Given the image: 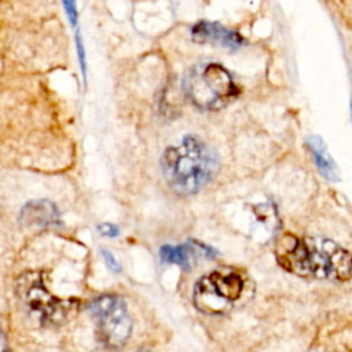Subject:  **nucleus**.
<instances>
[{"label": "nucleus", "instance_id": "obj_3", "mask_svg": "<svg viewBox=\"0 0 352 352\" xmlns=\"http://www.w3.org/2000/svg\"><path fill=\"white\" fill-rule=\"evenodd\" d=\"M187 98L202 110H217L236 95L231 74L219 63H202L188 70L183 80Z\"/></svg>", "mask_w": 352, "mask_h": 352}, {"label": "nucleus", "instance_id": "obj_15", "mask_svg": "<svg viewBox=\"0 0 352 352\" xmlns=\"http://www.w3.org/2000/svg\"><path fill=\"white\" fill-rule=\"evenodd\" d=\"M0 352H12V349L3 333H0Z\"/></svg>", "mask_w": 352, "mask_h": 352}, {"label": "nucleus", "instance_id": "obj_13", "mask_svg": "<svg viewBox=\"0 0 352 352\" xmlns=\"http://www.w3.org/2000/svg\"><path fill=\"white\" fill-rule=\"evenodd\" d=\"M63 7L66 10V15L70 21L72 25H76L77 22V6H76V0H62Z\"/></svg>", "mask_w": 352, "mask_h": 352}, {"label": "nucleus", "instance_id": "obj_5", "mask_svg": "<svg viewBox=\"0 0 352 352\" xmlns=\"http://www.w3.org/2000/svg\"><path fill=\"white\" fill-rule=\"evenodd\" d=\"M243 286L245 282L236 271L216 270L195 283L192 301L201 312L221 315L230 311L242 296Z\"/></svg>", "mask_w": 352, "mask_h": 352}, {"label": "nucleus", "instance_id": "obj_8", "mask_svg": "<svg viewBox=\"0 0 352 352\" xmlns=\"http://www.w3.org/2000/svg\"><path fill=\"white\" fill-rule=\"evenodd\" d=\"M19 219L23 226L34 228H51L60 224L58 208L48 199L28 202L21 209Z\"/></svg>", "mask_w": 352, "mask_h": 352}, {"label": "nucleus", "instance_id": "obj_2", "mask_svg": "<svg viewBox=\"0 0 352 352\" xmlns=\"http://www.w3.org/2000/svg\"><path fill=\"white\" fill-rule=\"evenodd\" d=\"M219 158L213 148L198 136H184L168 147L161 158L162 175L179 195L198 192L216 175Z\"/></svg>", "mask_w": 352, "mask_h": 352}, {"label": "nucleus", "instance_id": "obj_11", "mask_svg": "<svg viewBox=\"0 0 352 352\" xmlns=\"http://www.w3.org/2000/svg\"><path fill=\"white\" fill-rule=\"evenodd\" d=\"M76 48H77V55H78V60H80V67L82 72V78H84V84L87 82V67H85V51H84V45H82V40L80 33L77 32L76 34Z\"/></svg>", "mask_w": 352, "mask_h": 352}, {"label": "nucleus", "instance_id": "obj_12", "mask_svg": "<svg viewBox=\"0 0 352 352\" xmlns=\"http://www.w3.org/2000/svg\"><path fill=\"white\" fill-rule=\"evenodd\" d=\"M102 256H103V258H104L106 265H107L113 272H120V271H121V264L118 263V260L114 257V254H113L110 250L103 249V250H102Z\"/></svg>", "mask_w": 352, "mask_h": 352}, {"label": "nucleus", "instance_id": "obj_14", "mask_svg": "<svg viewBox=\"0 0 352 352\" xmlns=\"http://www.w3.org/2000/svg\"><path fill=\"white\" fill-rule=\"evenodd\" d=\"M98 231L103 235V236H110V238H114L118 235V228L117 226L114 224H110V223H102L98 226Z\"/></svg>", "mask_w": 352, "mask_h": 352}, {"label": "nucleus", "instance_id": "obj_10", "mask_svg": "<svg viewBox=\"0 0 352 352\" xmlns=\"http://www.w3.org/2000/svg\"><path fill=\"white\" fill-rule=\"evenodd\" d=\"M160 256L165 263H173L180 265L183 270H188L191 267L190 253L186 246H172L164 245L160 249Z\"/></svg>", "mask_w": 352, "mask_h": 352}, {"label": "nucleus", "instance_id": "obj_1", "mask_svg": "<svg viewBox=\"0 0 352 352\" xmlns=\"http://www.w3.org/2000/svg\"><path fill=\"white\" fill-rule=\"evenodd\" d=\"M275 257L283 270L301 278L342 282L352 276V256L329 238L285 234L275 245Z\"/></svg>", "mask_w": 352, "mask_h": 352}, {"label": "nucleus", "instance_id": "obj_7", "mask_svg": "<svg viewBox=\"0 0 352 352\" xmlns=\"http://www.w3.org/2000/svg\"><path fill=\"white\" fill-rule=\"evenodd\" d=\"M191 37L194 41L201 44H212L220 45L224 48L236 50L245 44L243 37L217 22L199 21L191 29Z\"/></svg>", "mask_w": 352, "mask_h": 352}, {"label": "nucleus", "instance_id": "obj_6", "mask_svg": "<svg viewBox=\"0 0 352 352\" xmlns=\"http://www.w3.org/2000/svg\"><path fill=\"white\" fill-rule=\"evenodd\" d=\"M99 341L109 349L122 348L132 333V318L117 294H102L91 302Z\"/></svg>", "mask_w": 352, "mask_h": 352}, {"label": "nucleus", "instance_id": "obj_4", "mask_svg": "<svg viewBox=\"0 0 352 352\" xmlns=\"http://www.w3.org/2000/svg\"><path fill=\"white\" fill-rule=\"evenodd\" d=\"M18 298L41 323L58 324L67 320L77 308V301L55 297L47 287L43 271H26L16 279Z\"/></svg>", "mask_w": 352, "mask_h": 352}, {"label": "nucleus", "instance_id": "obj_9", "mask_svg": "<svg viewBox=\"0 0 352 352\" xmlns=\"http://www.w3.org/2000/svg\"><path fill=\"white\" fill-rule=\"evenodd\" d=\"M307 144L309 147L314 162L316 164L319 172L330 182H338L340 175H338L337 165L333 161L331 155L329 154L323 140L319 136H309L307 140Z\"/></svg>", "mask_w": 352, "mask_h": 352}]
</instances>
